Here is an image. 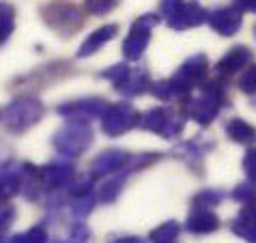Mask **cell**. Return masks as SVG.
<instances>
[{
    "label": "cell",
    "instance_id": "obj_1",
    "mask_svg": "<svg viewBox=\"0 0 256 243\" xmlns=\"http://www.w3.org/2000/svg\"><path fill=\"white\" fill-rule=\"evenodd\" d=\"M200 95L198 97H188L183 99V116L192 118L194 123H198L200 127L211 125L213 120L218 118L220 110L226 106V90L220 82H209L204 80L200 84Z\"/></svg>",
    "mask_w": 256,
    "mask_h": 243
},
{
    "label": "cell",
    "instance_id": "obj_2",
    "mask_svg": "<svg viewBox=\"0 0 256 243\" xmlns=\"http://www.w3.org/2000/svg\"><path fill=\"white\" fill-rule=\"evenodd\" d=\"M46 114V106L37 97H18L6 106L0 114V123H2L4 132L11 136H22L34 125L41 123Z\"/></svg>",
    "mask_w": 256,
    "mask_h": 243
},
{
    "label": "cell",
    "instance_id": "obj_3",
    "mask_svg": "<svg viewBox=\"0 0 256 243\" xmlns=\"http://www.w3.org/2000/svg\"><path fill=\"white\" fill-rule=\"evenodd\" d=\"M39 16L50 30L65 39L78 34L84 26V13L71 0H50V2L41 4Z\"/></svg>",
    "mask_w": 256,
    "mask_h": 243
},
{
    "label": "cell",
    "instance_id": "obj_4",
    "mask_svg": "<svg viewBox=\"0 0 256 243\" xmlns=\"http://www.w3.org/2000/svg\"><path fill=\"white\" fill-rule=\"evenodd\" d=\"M90 144H93V127L90 123H82V120H67L52 136L54 151L62 157H69V160L84 155Z\"/></svg>",
    "mask_w": 256,
    "mask_h": 243
},
{
    "label": "cell",
    "instance_id": "obj_5",
    "mask_svg": "<svg viewBox=\"0 0 256 243\" xmlns=\"http://www.w3.org/2000/svg\"><path fill=\"white\" fill-rule=\"evenodd\" d=\"M209 11L196 0H162L160 2V18L172 30H188V28L200 26L207 22Z\"/></svg>",
    "mask_w": 256,
    "mask_h": 243
},
{
    "label": "cell",
    "instance_id": "obj_6",
    "mask_svg": "<svg viewBox=\"0 0 256 243\" xmlns=\"http://www.w3.org/2000/svg\"><path fill=\"white\" fill-rule=\"evenodd\" d=\"M138 127L155 136H162L166 140H172L186 127V116H183V112H176L168 106H158V108H151L144 114H140Z\"/></svg>",
    "mask_w": 256,
    "mask_h": 243
},
{
    "label": "cell",
    "instance_id": "obj_7",
    "mask_svg": "<svg viewBox=\"0 0 256 243\" xmlns=\"http://www.w3.org/2000/svg\"><path fill=\"white\" fill-rule=\"evenodd\" d=\"M162 22L160 16L155 13H146V16H140L136 22L130 26V32L123 41V56L125 60L130 62H136L144 56L148 44H151V32L153 28Z\"/></svg>",
    "mask_w": 256,
    "mask_h": 243
},
{
    "label": "cell",
    "instance_id": "obj_8",
    "mask_svg": "<svg viewBox=\"0 0 256 243\" xmlns=\"http://www.w3.org/2000/svg\"><path fill=\"white\" fill-rule=\"evenodd\" d=\"M140 123V112L130 102L108 104V108L102 114V132L108 138H118L127 132L136 130Z\"/></svg>",
    "mask_w": 256,
    "mask_h": 243
},
{
    "label": "cell",
    "instance_id": "obj_9",
    "mask_svg": "<svg viewBox=\"0 0 256 243\" xmlns=\"http://www.w3.org/2000/svg\"><path fill=\"white\" fill-rule=\"evenodd\" d=\"M108 108V102L102 97H84V99H71L56 108V112L67 120H82L90 123L95 118H102L104 110Z\"/></svg>",
    "mask_w": 256,
    "mask_h": 243
},
{
    "label": "cell",
    "instance_id": "obj_10",
    "mask_svg": "<svg viewBox=\"0 0 256 243\" xmlns=\"http://www.w3.org/2000/svg\"><path fill=\"white\" fill-rule=\"evenodd\" d=\"M39 183L44 188V194L60 192L76 178V168L67 162H50L44 166H37Z\"/></svg>",
    "mask_w": 256,
    "mask_h": 243
},
{
    "label": "cell",
    "instance_id": "obj_11",
    "mask_svg": "<svg viewBox=\"0 0 256 243\" xmlns=\"http://www.w3.org/2000/svg\"><path fill=\"white\" fill-rule=\"evenodd\" d=\"M132 153L123 151V148H108V151L99 153L93 164H90V176L93 178H104V176H112L127 168L130 164Z\"/></svg>",
    "mask_w": 256,
    "mask_h": 243
},
{
    "label": "cell",
    "instance_id": "obj_12",
    "mask_svg": "<svg viewBox=\"0 0 256 243\" xmlns=\"http://www.w3.org/2000/svg\"><path fill=\"white\" fill-rule=\"evenodd\" d=\"M244 11H239L237 6H222V9L209 11L207 16V24L222 37H232L241 30V24H244Z\"/></svg>",
    "mask_w": 256,
    "mask_h": 243
},
{
    "label": "cell",
    "instance_id": "obj_13",
    "mask_svg": "<svg viewBox=\"0 0 256 243\" xmlns=\"http://www.w3.org/2000/svg\"><path fill=\"white\" fill-rule=\"evenodd\" d=\"M174 78L179 82H183L188 88L194 90L196 86H200V84L209 78V58L204 54H194L190 56V58L183 62V65L176 69Z\"/></svg>",
    "mask_w": 256,
    "mask_h": 243
},
{
    "label": "cell",
    "instance_id": "obj_14",
    "mask_svg": "<svg viewBox=\"0 0 256 243\" xmlns=\"http://www.w3.org/2000/svg\"><path fill=\"white\" fill-rule=\"evenodd\" d=\"M213 146H216V144L209 142V140H200V138H198V140H188V142H183V144L176 146L172 151V155L186 162L192 172L196 170L198 174H202V170H204V155H207Z\"/></svg>",
    "mask_w": 256,
    "mask_h": 243
},
{
    "label": "cell",
    "instance_id": "obj_15",
    "mask_svg": "<svg viewBox=\"0 0 256 243\" xmlns=\"http://www.w3.org/2000/svg\"><path fill=\"white\" fill-rule=\"evenodd\" d=\"M151 86V78H148V71L142 67H130V71L120 78L114 84V90L123 97H138L142 92H146Z\"/></svg>",
    "mask_w": 256,
    "mask_h": 243
},
{
    "label": "cell",
    "instance_id": "obj_16",
    "mask_svg": "<svg viewBox=\"0 0 256 243\" xmlns=\"http://www.w3.org/2000/svg\"><path fill=\"white\" fill-rule=\"evenodd\" d=\"M252 50L250 48H246V46H234L230 48L228 52H226L222 58L218 60V65H216V71H218V76H222V78H228L232 74H237L239 69H244L248 67L252 62Z\"/></svg>",
    "mask_w": 256,
    "mask_h": 243
},
{
    "label": "cell",
    "instance_id": "obj_17",
    "mask_svg": "<svg viewBox=\"0 0 256 243\" xmlns=\"http://www.w3.org/2000/svg\"><path fill=\"white\" fill-rule=\"evenodd\" d=\"M116 34H118V24H106L102 28H97V30H93L82 41V46L78 48V52H76V58H88V56L97 54L99 50L106 44H110Z\"/></svg>",
    "mask_w": 256,
    "mask_h": 243
},
{
    "label": "cell",
    "instance_id": "obj_18",
    "mask_svg": "<svg viewBox=\"0 0 256 243\" xmlns=\"http://www.w3.org/2000/svg\"><path fill=\"white\" fill-rule=\"evenodd\" d=\"M186 228L194 234H209L216 232L220 228V218L211 209H202V206H194L188 216Z\"/></svg>",
    "mask_w": 256,
    "mask_h": 243
},
{
    "label": "cell",
    "instance_id": "obj_19",
    "mask_svg": "<svg viewBox=\"0 0 256 243\" xmlns=\"http://www.w3.org/2000/svg\"><path fill=\"white\" fill-rule=\"evenodd\" d=\"M148 90L153 92L155 99L160 102H174V99H188L192 95V88H188L183 82H179L176 78H168V80L155 82L148 86Z\"/></svg>",
    "mask_w": 256,
    "mask_h": 243
},
{
    "label": "cell",
    "instance_id": "obj_20",
    "mask_svg": "<svg viewBox=\"0 0 256 243\" xmlns=\"http://www.w3.org/2000/svg\"><path fill=\"white\" fill-rule=\"evenodd\" d=\"M22 190V178H20V166H0V200H11Z\"/></svg>",
    "mask_w": 256,
    "mask_h": 243
},
{
    "label": "cell",
    "instance_id": "obj_21",
    "mask_svg": "<svg viewBox=\"0 0 256 243\" xmlns=\"http://www.w3.org/2000/svg\"><path fill=\"white\" fill-rule=\"evenodd\" d=\"M226 136L237 144H252L256 140V130L244 118H230L226 123Z\"/></svg>",
    "mask_w": 256,
    "mask_h": 243
},
{
    "label": "cell",
    "instance_id": "obj_22",
    "mask_svg": "<svg viewBox=\"0 0 256 243\" xmlns=\"http://www.w3.org/2000/svg\"><path fill=\"white\" fill-rule=\"evenodd\" d=\"M127 174H130V172H125V170H120V172L112 174V178H108V181L102 185L97 200H102V202H106V204L114 202V200L120 196V192H123V185H125Z\"/></svg>",
    "mask_w": 256,
    "mask_h": 243
},
{
    "label": "cell",
    "instance_id": "obj_23",
    "mask_svg": "<svg viewBox=\"0 0 256 243\" xmlns=\"http://www.w3.org/2000/svg\"><path fill=\"white\" fill-rule=\"evenodd\" d=\"M16 30V6L6 0H0V48L11 39Z\"/></svg>",
    "mask_w": 256,
    "mask_h": 243
},
{
    "label": "cell",
    "instance_id": "obj_24",
    "mask_svg": "<svg viewBox=\"0 0 256 243\" xmlns=\"http://www.w3.org/2000/svg\"><path fill=\"white\" fill-rule=\"evenodd\" d=\"M179 232H181V228L176 222H164V224H160L158 228H153L151 234H148V239H151L153 243H172L179 239Z\"/></svg>",
    "mask_w": 256,
    "mask_h": 243
},
{
    "label": "cell",
    "instance_id": "obj_25",
    "mask_svg": "<svg viewBox=\"0 0 256 243\" xmlns=\"http://www.w3.org/2000/svg\"><path fill=\"white\" fill-rule=\"evenodd\" d=\"M95 202H97V196L93 194V192H90V194H84V196L69 198L71 213H74L78 220H84L86 216H90V211L95 209Z\"/></svg>",
    "mask_w": 256,
    "mask_h": 243
},
{
    "label": "cell",
    "instance_id": "obj_26",
    "mask_svg": "<svg viewBox=\"0 0 256 243\" xmlns=\"http://www.w3.org/2000/svg\"><path fill=\"white\" fill-rule=\"evenodd\" d=\"M230 230L246 241H256V220L248 216H239L230 222Z\"/></svg>",
    "mask_w": 256,
    "mask_h": 243
},
{
    "label": "cell",
    "instance_id": "obj_27",
    "mask_svg": "<svg viewBox=\"0 0 256 243\" xmlns=\"http://www.w3.org/2000/svg\"><path fill=\"white\" fill-rule=\"evenodd\" d=\"M228 196L226 192L222 190H202V192H198V194L192 198V206H202V209H213V206H218L222 200Z\"/></svg>",
    "mask_w": 256,
    "mask_h": 243
},
{
    "label": "cell",
    "instance_id": "obj_28",
    "mask_svg": "<svg viewBox=\"0 0 256 243\" xmlns=\"http://www.w3.org/2000/svg\"><path fill=\"white\" fill-rule=\"evenodd\" d=\"M120 0H84V11L93 18L108 16L110 11H114Z\"/></svg>",
    "mask_w": 256,
    "mask_h": 243
},
{
    "label": "cell",
    "instance_id": "obj_29",
    "mask_svg": "<svg viewBox=\"0 0 256 243\" xmlns=\"http://www.w3.org/2000/svg\"><path fill=\"white\" fill-rule=\"evenodd\" d=\"M16 218H18L16 206H13L9 200H0V237H2V234L13 226Z\"/></svg>",
    "mask_w": 256,
    "mask_h": 243
},
{
    "label": "cell",
    "instance_id": "obj_30",
    "mask_svg": "<svg viewBox=\"0 0 256 243\" xmlns=\"http://www.w3.org/2000/svg\"><path fill=\"white\" fill-rule=\"evenodd\" d=\"M11 241H16V243H44V241H48V230H46V226H32V228H28L26 232L16 234Z\"/></svg>",
    "mask_w": 256,
    "mask_h": 243
},
{
    "label": "cell",
    "instance_id": "obj_31",
    "mask_svg": "<svg viewBox=\"0 0 256 243\" xmlns=\"http://www.w3.org/2000/svg\"><path fill=\"white\" fill-rule=\"evenodd\" d=\"M230 198L239 200L241 204H246V202H250V200H254L256 198V181H250V178H248L246 183H239L237 188L230 192Z\"/></svg>",
    "mask_w": 256,
    "mask_h": 243
},
{
    "label": "cell",
    "instance_id": "obj_32",
    "mask_svg": "<svg viewBox=\"0 0 256 243\" xmlns=\"http://www.w3.org/2000/svg\"><path fill=\"white\" fill-rule=\"evenodd\" d=\"M239 88L246 95H256V65H250L239 80Z\"/></svg>",
    "mask_w": 256,
    "mask_h": 243
},
{
    "label": "cell",
    "instance_id": "obj_33",
    "mask_svg": "<svg viewBox=\"0 0 256 243\" xmlns=\"http://www.w3.org/2000/svg\"><path fill=\"white\" fill-rule=\"evenodd\" d=\"M127 71H130V65H127V62H116V65L104 69L102 71V78H104V80H108V82H112V84H116L120 78L127 74Z\"/></svg>",
    "mask_w": 256,
    "mask_h": 243
},
{
    "label": "cell",
    "instance_id": "obj_34",
    "mask_svg": "<svg viewBox=\"0 0 256 243\" xmlns=\"http://www.w3.org/2000/svg\"><path fill=\"white\" fill-rule=\"evenodd\" d=\"M244 172L250 181H256V148H248L244 155Z\"/></svg>",
    "mask_w": 256,
    "mask_h": 243
},
{
    "label": "cell",
    "instance_id": "obj_35",
    "mask_svg": "<svg viewBox=\"0 0 256 243\" xmlns=\"http://www.w3.org/2000/svg\"><path fill=\"white\" fill-rule=\"evenodd\" d=\"M88 237H90L88 226L84 224L82 220L74 222V226H71V230H69V239L71 241H88Z\"/></svg>",
    "mask_w": 256,
    "mask_h": 243
},
{
    "label": "cell",
    "instance_id": "obj_36",
    "mask_svg": "<svg viewBox=\"0 0 256 243\" xmlns=\"http://www.w3.org/2000/svg\"><path fill=\"white\" fill-rule=\"evenodd\" d=\"M239 11H250V13H256V0H234Z\"/></svg>",
    "mask_w": 256,
    "mask_h": 243
},
{
    "label": "cell",
    "instance_id": "obj_37",
    "mask_svg": "<svg viewBox=\"0 0 256 243\" xmlns=\"http://www.w3.org/2000/svg\"><path fill=\"white\" fill-rule=\"evenodd\" d=\"M241 216H248V218H254L256 220V198L244 204V211H241Z\"/></svg>",
    "mask_w": 256,
    "mask_h": 243
},
{
    "label": "cell",
    "instance_id": "obj_38",
    "mask_svg": "<svg viewBox=\"0 0 256 243\" xmlns=\"http://www.w3.org/2000/svg\"><path fill=\"white\" fill-rule=\"evenodd\" d=\"M254 32H256V28H254Z\"/></svg>",
    "mask_w": 256,
    "mask_h": 243
}]
</instances>
